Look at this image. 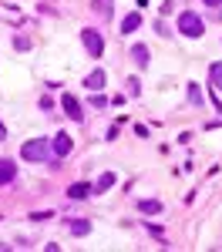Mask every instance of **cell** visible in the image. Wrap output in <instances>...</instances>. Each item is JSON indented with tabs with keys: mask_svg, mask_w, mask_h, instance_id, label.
Here are the masks:
<instances>
[{
	"mask_svg": "<svg viewBox=\"0 0 222 252\" xmlns=\"http://www.w3.org/2000/svg\"><path fill=\"white\" fill-rule=\"evenodd\" d=\"M175 20H179V34H185V37H202L205 34V20L192 10H182Z\"/></svg>",
	"mask_w": 222,
	"mask_h": 252,
	"instance_id": "obj_1",
	"label": "cell"
},
{
	"mask_svg": "<svg viewBox=\"0 0 222 252\" xmlns=\"http://www.w3.org/2000/svg\"><path fill=\"white\" fill-rule=\"evenodd\" d=\"M47 155H51V141H47V138H31V141H24V148H20V158H24V161H44Z\"/></svg>",
	"mask_w": 222,
	"mask_h": 252,
	"instance_id": "obj_2",
	"label": "cell"
},
{
	"mask_svg": "<svg viewBox=\"0 0 222 252\" xmlns=\"http://www.w3.org/2000/svg\"><path fill=\"white\" fill-rule=\"evenodd\" d=\"M81 40H84V51H88L91 58H101V54H104V37H101L95 27H84V31H81Z\"/></svg>",
	"mask_w": 222,
	"mask_h": 252,
	"instance_id": "obj_3",
	"label": "cell"
},
{
	"mask_svg": "<svg viewBox=\"0 0 222 252\" xmlns=\"http://www.w3.org/2000/svg\"><path fill=\"white\" fill-rule=\"evenodd\" d=\"M51 152H54L58 158H67L71 152H74V141H71V135H67V131H58V135L51 138Z\"/></svg>",
	"mask_w": 222,
	"mask_h": 252,
	"instance_id": "obj_4",
	"label": "cell"
},
{
	"mask_svg": "<svg viewBox=\"0 0 222 252\" xmlns=\"http://www.w3.org/2000/svg\"><path fill=\"white\" fill-rule=\"evenodd\" d=\"M17 178V161L14 158H0V185H10Z\"/></svg>",
	"mask_w": 222,
	"mask_h": 252,
	"instance_id": "obj_5",
	"label": "cell"
},
{
	"mask_svg": "<svg viewBox=\"0 0 222 252\" xmlns=\"http://www.w3.org/2000/svg\"><path fill=\"white\" fill-rule=\"evenodd\" d=\"M61 104H64V111H67V118H71V121H81V118H84V111H81V101L74 94H64L61 97Z\"/></svg>",
	"mask_w": 222,
	"mask_h": 252,
	"instance_id": "obj_6",
	"label": "cell"
},
{
	"mask_svg": "<svg viewBox=\"0 0 222 252\" xmlns=\"http://www.w3.org/2000/svg\"><path fill=\"white\" fill-rule=\"evenodd\" d=\"M67 232L78 235V239H84V235L91 232V222H88V219H67Z\"/></svg>",
	"mask_w": 222,
	"mask_h": 252,
	"instance_id": "obj_7",
	"label": "cell"
},
{
	"mask_svg": "<svg viewBox=\"0 0 222 252\" xmlns=\"http://www.w3.org/2000/svg\"><path fill=\"white\" fill-rule=\"evenodd\" d=\"M95 14L101 20H111L115 17V0H95Z\"/></svg>",
	"mask_w": 222,
	"mask_h": 252,
	"instance_id": "obj_8",
	"label": "cell"
},
{
	"mask_svg": "<svg viewBox=\"0 0 222 252\" xmlns=\"http://www.w3.org/2000/svg\"><path fill=\"white\" fill-rule=\"evenodd\" d=\"M131 58H135V64H138V67H148V61H152L148 44H135V47H131Z\"/></svg>",
	"mask_w": 222,
	"mask_h": 252,
	"instance_id": "obj_9",
	"label": "cell"
},
{
	"mask_svg": "<svg viewBox=\"0 0 222 252\" xmlns=\"http://www.w3.org/2000/svg\"><path fill=\"white\" fill-rule=\"evenodd\" d=\"M104 71H91V74H88V78H84V88H88V91H101V88H104Z\"/></svg>",
	"mask_w": 222,
	"mask_h": 252,
	"instance_id": "obj_10",
	"label": "cell"
},
{
	"mask_svg": "<svg viewBox=\"0 0 222 252\" xmlns=\"http://www.w3.org/2000/svg\"><path fill=\"white\" fill-rule=\"evenodd\" d=\"M138 27H141V14H128V17L121 20V37L125 34H135Z\"/></svg>",
	"mask_w": 222,
	"mask_h": 252,
	"instance_id": "obj_11",
	"label": "cell"
},
{
	"mask_svg": "<svg viewBox=\"0 0 222 252\" xmlns=\"http://www.w3.org/2000/svg\"><path fill=\"white\" fill-rule=\"evenodd\" d=\"M138 209H141V215H159L161 209H165V205H161L159 198H141V202H138Z\"/></svg>",
	"mask_w": 222,
	"mask_h": 252,
	"instance_id": "obj_12",
	"label": "cell"
},
{
	"mask_svg": "<svg viewBox=\"0 0 222 252\" xmlns=\"http://www.w3.org/2000/svg\"><path fill=\"white\" fill-rule=\"evenodd\" d=\"M111 185H115V172H104V175L98 178V182L91 185V192H98V195H101V192H108Z\"/></svg>",
	"mask_w": 222,
	"mask_h": 252,
	"instance_id": "obj_13",
	"label": "cell"
},
{
	"mask_svg": "<svg viewBox=\"0 0 222 252\" xmlns=\"http://www.w3.org/2000/svg\"><path fill=\"white\" fill-rule=\"evenodd\" d=\"M67 195H71V198H88V195H91V185H88V182H74V185L67 189Z\"/></svg>",
	"mask_w": 222,
	"mask_h": 252,
	"instance_id": "obj_14",
	"label": "cell"
},
{
	"mask_svg": "<svg viewBox=\"0 0 222 252\" xmlns=\"http://www.w3.org/2000/svg\"><path fill=\"white\" fill-rule=\"evenodd\" d=\"M209 78H212V84H216V88L222 91V64H219V61H216V64L209 67Z\"/></svg>",
	"mask_w": 222,
	"mask_h": 252,
	"instance_id": "obj_15",
	"label": "cell"
},
{
	"mask_svg": "<svg viewBox=\"0 0 222 252\" xmlns=\"http://www.w3.org/2000/svg\"><path fill=\"white\" fill-rule=\"evenodd\" d=\"M88 101H91V108H98V111H101V108H108V97L101 94V91H95V94L88 97Z\"/></svg>",
	"mask_w": 222,
	"mask_h": 252,
	"instance_id": "obj_16",
	"label": "cell"
},
{
	"mask_svg": "<svg viewBox=\"0 0 222 252\" xmlns=\"http://www.w3.org/2000/svg\"><path fill=\"white\" fill-rule=\"evenodd\" d=\"M189 101H192V104H202V88L199 84H189Z\"/></svg>",
	"mask_w": 222,
	"mask_h": 252,
	"instance_id": "obj_17",
	"label": "cell"
},
{
	"mask_svg": "<svg viewBox=\"0 0 222 252\" xmlns=\"http://www.w3.org/2000/svg\"><path fill=\"white\" fill-rule=\"evenodd\" d=\"M14 47H17V51H31V40L27 37H14Z\"/></svg>",
	"mask_w": 222,
	"mask_h": 252,
	"instance_id": "obj_18",
	"label": "cell"
},
{
	"mask_svg": "<svg viewBox=\"0 0 222 252\" xmlns=\"http://www.w3.org/2000/svg\"><path fill=\"white\" fill-rule=\"evenodd\" d=\"M145 229H148V232L155 235V239H165V229H161V225H152V222H148V225H145Z\"/></svg>",
	"mask_w": 222,
	"mask_h": 252,
	"instance_id": "obj_19",
	"label": "cell"
},
{
	"mask_svg": "<svg viewBox=\"0 0 222 252\" xmlns=\"http://www.w3.org/2000/svg\"><path fill=\"white\" fill-rule=\"evenodd\" d=\"M37 104H40V111H51V108H54V101H51V97H40Z\"/></svg>",
	"mask_w": 222,
	"mask_h": 252,
	"instance_id": "obj_20",
	"label": "cell"
},
{
	"mask_svg": "<svg viewBox=\"0 0 222 252\" xmlns=\"http://www.w3.org/2000/svg\"><path fill=\"white\" fill-rule=\"evenodd\" d=\"M202 3H205V7H219L222 0H202Z\"/></svg>",
	"mask_w": 222,
	"mask_h": 252,
	"instance_id": "obj_21",
	"label": "cell"
},
{
	"mask_svg": "<svg viewBox=\"0 0 222 252\" xmlns=\"http://www.w3.org/2000/svg\"><path fill=\"white\" fill-rule=\"evenodd\" d=\"M3 138H7V128H3V125H0V141H3Z\"/></svg>",
	"mask_w": 222,
	"mask_h": 252,
	"instance_id": "obj_22",
	"label": "cell"
}]
</instances>
